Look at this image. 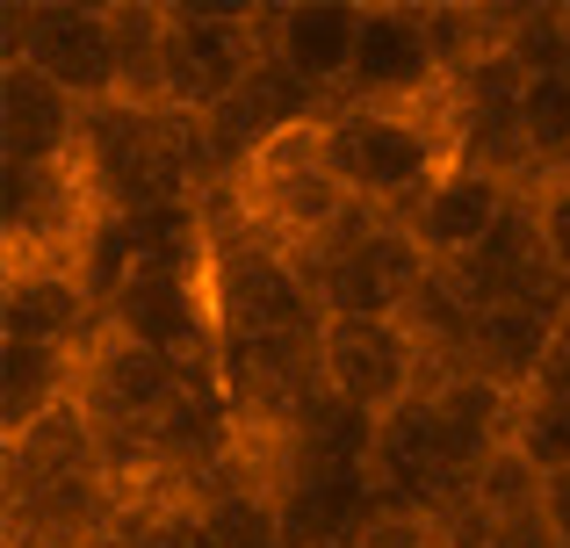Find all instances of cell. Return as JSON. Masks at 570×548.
Listing matches in <instances>:
<instances>
[{
  "mask_svg": "<svg viewBox=\"0 0 570 548\" xmlns=\"http://www.w3.org/2000/svg\"><path fill=\"white\" fill-rule=\"evenodd\" d=\"M318 123H325V159L347 181V196L362 210L390 217V225H404L426 202V188L455 167V101H448V87L412 101V109H325Z\"/></svg>",
  "mask_w": 570,
  "mask_h": 548,
  "instance_id": "cell-1",
  "label": "cell"
},
{
  "mask_svg": "<svg viewBox=\"0 0 570 548\" xmlns=\"http://www.w3.org/2000/svg\"><path fill=\"white\" fill-rule=\"evenodd\" d=\"M224 188H232L238 225H246L261 246H275L282 260H296V268L318 260L325 246L340 239V225L362 210V202L347 196V181L333 173V159H325V123L318 116L296 123V130H282V138H267Z\"/></svg>",
  "mask_w": 570,
  "mask_h": 548,
  "instance_id": "cell-2",
  "label": "cell"
},
{
  "mask_svg": "<svg viewBox=\"0 0 570 548\" xmlns=\"http://www.w3.org/2000/svg\"><path fill=\"white\" fill-rule=\"evenodd\" d=\"M311 281L325 318H404L419 303V289L433 281V260L419 253V239L404 225H390L376 210H354L340 225V239L318 260L296 268Z\"/></svg>",
  "mask_w": 570,
  "mask_h": 548,
  "instance_id": "cell-3",
  "label": "cell"
},
{
  "mask_svg": "<svg viewBox=\"0 0 570 548\" xmlns=\"http://www.w3.org/2000/svg\"><path fill=\"white\" fill-rule=\"evenodd\" d=\"M275 58L267 43V8H174L167 29V109L217 116L261 80Z\"/></svg>",
  "mask_w": 570,
  "mask_h": 548,
  "instance_id": "cell-4",
  "label": "cell"
},
{
  "mask_svg": "<svg viewBox=\"0 0 570 548\" xmlns=\"http://www.w3.org/2000/svg\"><path fill=\"white\" fill-rule=\"evenodd\" d=\"M0 58L37 66L51 87H66L80 109H109L124 101V72H116V29L109 8H72V0H22L0 14Z\"/></svg>",
  "mask_w": 570,
  "mask_h": 548,
  "instance_id": "cell-5",
  "label": "cell"
},
{
  "mask_svg": "<svg viewBox=\"0 0 570 548\" xmlns=\"http://www.w3.org/2000/svg\"><path fill=\"white\" fill-rule=\"evenodd\" d=\"M318 353H325V390L376 426L397 419L433 382L426 347H419V332L404 318H325Z\"/></svg>",
  "mask_w": 570,
  "mask_h": 548,
  "instance_id": "cell-6",
  "label": "cell"
},
{
  "mask_svg": "<svg viewBox=\"0 0 570 548\" xmlns=\"http://www.w3.org/2000/svg\"><path fill=\"white\" fill-rule=\"evenodd\" d=\"M101 210L87 196L80 167H0V231L8 268H72L95 239Z\"/></svg>",
  "mask_w": 570,
  "mask_h": 548,
  "instance_id": "cell-7",
  "label": "cell"
},
{
  "mask_svg": "<svg viewBox=\"0 0 570 548\" xmlns=\"http://www.w3.org/2000/svg\"><path fill=\"white\" fill-rule=\"evenodd\" d=\"M448 72L433 58L426 8H368L362 14V51H354V80L333 109H412V101L441 94Z\"/></svg>",
  "mask_w": 570,
  "mask_h": 548,
  "instance_id": "cell-8",
  "label": "cell"
},
{
  "mask_svg": "<svg viewBox=\"0 0 570 548\" xmlns=\"http://www.w3.org/2000/svg\"><path fill=\"white\" fill-rule=\"evenodd\" d=\"M513 196H520V188L499 181V173H484V167H448L441 181L426 188V202L404 217V231H412L419 253L433 260V275H441V268H462V260H470L476 246L505 225Z\"/></svg>",
  "mask_w": 570,
  "mask_h": 548,
  "instance_id": "cell-9",
  "label": "cell"
},
{
  "mask_svg": "<svg viewBox=\"0 0 570 548\" xmlns=\"http://www.w3.org/2000/svg\"><path fill=\"white\" fill-rule=\"evenodd\" d=\"M362 14L368 8H340V0H296V8H267V43H275V66L296 87L333 109L354 80V51H362Z\"/></svg>",
  "mask_w": 570,
  "mask_h": 548,
  "instance_id": "cell-10",
  "label": "cell"
},
{
  "mask_svg": "<svg viewBox=\"0 0 570 548\" xmlns=\"http://www.w3.org/2000/svg\"><path fill=\"white\" fill-rule=\"evenodd\" d=\"M87 109L37 66L0 58V167H72Z\"/></svg>",
  "mask_w": 570,
  "mask_h": 548,
  "instance_id": "cell-11",
  "label": "cell"
},
{
  "mask_svg": "<svg viewBox=\"0 0 570 548\" xmlns=\"http://www.w3.org/2000/svg\"><path fill=\"white\" fill-rule=\"evenodd\" d=\"M101 332V303L72 268H8L0 275V339L80 353Z\"/></svg>",
  "mask_w": 570,
  "mask_h": 548,
  "instance_id": "cell-12",
  "label": "cell"
},
{
  "mask_svg": "<svg viewBox=\"0 0 570 548\" xmlns=\"http://www.w3.org/2000/svg\"><path fill=\"white\" fill-rule=\"evenodd\" d=\"M426 405H433V426H441V448H448V462H455L462 491H470V477H476V469H484L499 448H513L520 397L462 368V376L433 382V390H426Z\"/></svg>",
  "mask_w": 570,
  "mask_h": 548,
  "instance_id": "cell-13",
  "label": "cell"
},
{
  "mask_svg": "<svg viewBox=\"0 0 570 548\" xmlns=\"http://www.w3.org/2000/svg\"><path fill=\"white\" fill-rule=\"evenodd\" d=\"M563 310H542V303H491L470 318V353H462V368L484 382H499V390L528 397L534 390V368H542L549 353V332H557Z\"/></svg>",
  "mask_w": 570,
  "mask_h": 548,
  "instance_id": "cell-14",
  "label": "cell"
},
{
  "mask_svg": "<svg viewBox=\"0 0 570 548\" xmlns=\"http://www.w3.org/2000/svg\"><path fill=\"white\" fill-rule=\"evenodd\" d=\"M72 390H80V353L14 347V339H0V440L43 426L51 411H66Z\"/></svg>",
  "mask_w": 570,
  "mask_h": 548,
  "instance_id": "cell-15",
  "label": "cell"
},
{
  "mask_svg": "<svg viewBox=\"0 0 570 548\" xmlns=\"http://www.w3.org/2000/svg\"><path fill=\"white\" fill-rule=\"evenodd\" d=\"M109 29H116L124 101L130 109H167V29H174V8L167 0H109Z\"/></svg>",
  "mask_w": 570,
  "mask_h": 548,
  "instance_id": "cell-16",
  "label": "cell"
},
{
  "mask_svg": "<svg viewBox=\"0 0 570 548\" xmlns=\"http://www.w3.org/2000/svg\"><path fill=\"white\" fill-rule=\"evenodd\" d=\"M116 535H124V548H224L217 527H209V512H203V498H195V484L167 477V469L124 506V527H116Z\"/></svg>",
  "mask_w": 570,
  "mask_h": 548,
  "instance_id": "cell-17",
  "label": "cell"
},
{
  "mask_svg": "<svg viewBox=\"0 0 570 548\" xmlns=\"http://www.w3.org/2000/svg\"><path fill=\"white\" fill-rule=\"evenodd\" d=\"M542 469L528 462L520 448H499L484 469L470 477V491H462V520L491 527V520H520V512H542Z\"/></svg>",
  "mask_w": 570,
  "mask_h": 548,
  "instance_id": "cell-18",
  "label": "cell"
},
{
  "mask_svg": "<svg viewBox=\"0 0 570 548\" xmlns=\"http://www.w3.org/2000/svg\"><path fill=\"white\" fill-rule=\"evenodd\" d=\"M520 130H528L534 167L557 173L570 159V72H534L520 94Z\"/></svg>",
  "mask_w": 570,
  "mask_h": 548,
  "instance_id": "cell-19",
  "label": "cell"
},
{
  "mask_svg": "<svg viewBox=\"0 0 570 548\" xmlns=\"http://www.w3.org/2000/svg\"><path fill=\"white\" fill-rule=\"evenodd\" d=\"M513 448L528 455L542 477H563V469H570V397H542V390L520 397Z\"/></svg>",
  "mask_w": 570,
  "mask_h": 548,
  "instance_id": "cell-20",
  "label": "cell"
},
{
  "mask_svg": "<svg viewBox=\"0 0 570 548\" xmlns=\"http://www.w3.org/2000/svg\"><path fill=\"white\" fill-rule=\"evenodd\" d=\"M448 535H455L462 548H563V541H557V527H549L542 512H520V520H491V527L455 520Z\"/></svg>",
  "mask_w": 570,
  "mask_h": 548,
  "instance_id": "cell-21",
  "label": "cell"
},
{
  "mask_svg": "<svg viewBox=\"0 0 570 548\" xmlns=\"http://www.w3.org/2000/svg\"><path fill=\"white\" fill-rule=\"evenodd\" d=\"M448 541V520H433V512H376V520L362 527V541L354 548H441Z\"/></svg>",
  "mask_w": 570,
  "mask_h": 548,
  "instance_id": "cell-22",
  "label": "cell"
},
{
  "mask_svg": "<svg viewBox=\"0 0 570 548\" xmlns=\"http://www.w3.org/2000/svg\"><path fill=\"white\" fill-rule=\"evenodd\" d=\"M534 217H542V253H549V268L570 281V188L563 181H534Z\"/></svg>",
  "mask_w": 570,
  "mask_h": 548,
  "instance_id": "cell-23",
  "label": "cell"
},
{
  "mask_svg": "<svg viewBox=\"0 0 570 548\" xmlns=\"http://www.w3.org/2000/svg\"><path fill=\"white\" fill-rule=\"evenodd\" d=\"M534 390L570 397V310L557 318V332H549V353H542V368H534Z\"/></svg>",
  "mask_w": 570,
  "mask_h": 548,
  "instance_id": "cell-24",
  "label": "cell"
},
{
  "mask_svg": "<svg viewBox=\"0 0 570 548\" xmlns=\"http://www.w3.org/2000/svg\"><path fill=\"white\" fill-rule=\"evenodd\" d=\"M542 520L557 527V541L570 548V469H563V477H549V484H542Z\"/></svg>",
  "mask_w": 570,
  "mask_h": 548,
  "instance_id": "cell-25",
  "label": "cell"
},
{
  "mask_svg": "<svg viewBox=\"0 0 570 548\" xmlns=\"http://www.w3.org/2000/svg\"><path fill=\"white\" fill-rule=\"evenodd\" d=\"M549 181H563V188H570V159H563V167H557V173H549Z\"/></svg>",
  "mask_w": 570,
  "mask_h": 548,
  "instance_id": "cell-26",
  "label": "cell"
}]
</instances>
